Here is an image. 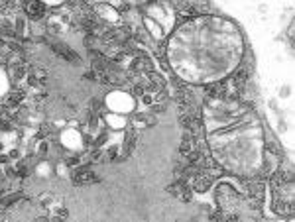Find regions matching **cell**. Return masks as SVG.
<instances>
[{
	"mask_svg": "<svg viewBox=\"0 0 295 222\" xmlns=\"http://www.w3.org/2000/svg\"><path fill=\"white\" fill-rule=\"evenodd\" d=\"M22 8H24V12H26L30 18H34V20H40V18H44V14H46V6H44V2H40V0H24Z\"/></svg>",
	"mask_w": 295,
	"mask_h": 222,
	"instance_id": "cell-1",
	"label": "cell"
},
{
	"mask_svg": "<svg viewBox=\"0 0 295 222\" xmlns=\"http://www.w3.org/2000/svg\"><path fill=\"white\" fill-rule=\"evenodd\" d=\"M170 193L175 195V197L181 199V200H191V185H189V181L183 179V177H181L175 185L170 187Z\"/></svg>",
	"mask_w": 295,
	"mask_h": 222,
	"instance_id": "cell-2",
	"label": "cell"
},
{
	"mask_svg": "<svg viewBox=\"0 0 295 222\" xmlns=\"http://www.w3.org/2000/svg\"><path fill=\"white\" fill-rule=\"evenodd\" d=\"M95 181H97L95 173L87 167H79V169L73 171V183L75 185H89V183H95Z\"/></svg>",
	"mask_w": 295,
	"mask_h": 222,
	"instance_id": "cell-3",
	"label": "cell"
},
{
	"mask_svg": "<svg viewBox=\"0 0 295 222\" xmlns=\"http://www.w3.org/2000/svg\"><path fill=\"white\" fill-rule=\"evenodd\" d=\"M203 14V8L195 6V4H185L183 8H179V22H185V20H195Z\"/></svg>",
	"mask_w": 295,
	"mask_h": 222,
	"instance_id": "cell-4",
	"label": "cell"
},
{
	"mask_svg": "<svg viewBox=\"0 0 295 222\" xmlns=\"http://www.w3.org/2000/svg\"><path fill=\"white\" fill-rule=\"evenodd\" d=\"M132 65H134L132 67L134 73H138V75H148V73L154 71V65H152V61L148 59V57H136Z\"/></svg>",
	"mask_w": 295,
	"mask_h": 222,
	"instance_id": "cell-5",
	"label": "cell"
},
{
	"mask_svg": "<svg viewBox=\"0 0 295 222\" xmlns=\"http://www.w3.org/2000/svg\"><path fill=\"white\" fill-rule=\"evenodd\" d=\"M22 98H24V90H22V89H16V90L8 92V96H6L4 104H6L8 108H16V104H20V102H22Z\"/></svg>",
	"mask_w": 295,
	"mask_h": 222,
	"instance_id": "cell-6",
	"label": "cell"
},
{
	"mask_svg": "<svg viewBox=\"0 0 295 222\" xmlns=\"http://www.w3.org/2000/svg\"><path fill=\"white\" fill-rule=\"evenodd\" d=\"M53 51H55L57 55H61L63 59H67V61H75V59H77V57H75V53H73V51H69V47H67V45L55 44V45H53Z\"/></svg>",
	"mask_w": 295,
	"mask_h": 222,
	"instance_id": "cell-7",
	"label": "cell"
},
{
	"mask_svg": "<svg viewBox=\"0 0 295 222\" xmlns=\"http://www.w3.org/2000/svg\"><path fill=\"white\" fill-rule=\"evenodd\" d=\"M10 73H12V77H16V79H22L24 75H28V67H26L22 61H20V63H14V65H12Z\"/></svg>",
	"mask_w": 295,
	"mask_h": 222,
	"instance_id": "cell-8",
	"label": "cell"
}]
</instances>
